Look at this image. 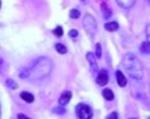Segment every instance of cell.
<instances>
[{
	"label": "cell",
	"mask_w": 150,
	"mask_h": 119,
	"mask_svg": "<svg viewBox=\"0 0 150 119\" xmlns=\"http://www.w3.org/2000/svg\"><path fill=\"white\" fill-rule=\"evenodd\" d=\"M53 69V63L52 60L47 58V56H42L38 58L30 68L28 69V78L32 79H43V78L48 77L51 74Z\"/></svg>",
	"instance_id": "1"
},
{
	"label": "cell",
	"mask_w": 150,
	"mask_h": 119,
	"mask_svg": "<svg viewBox=\"0 0 150 119\" xmlns=\"http://www.w3.org/2000/svg\"><path fill=\"white\" fill-rule=\"evenodd\" d=\"M122 68L132 79L141 80L143 79V67L140 60L132 53H126L122 58Z\"/></svg>",
	"instance_id": "2"
},
{
	"label": "cell",
	"mask_w": 150,
	"mask_h": 119,
	"mask_svg": "<svg viewBox=\"0 0 150 119\" xmlns=\"http://www.w3.org/2000/svg\"><path fill=\"white\" fill-rule=\"evenodd\" d=\"M76 116L78 119H92V109L90 105H87L85 103H80L76 105Z\"/></svg>",
	"instance_id": "3"
},
{
	"label": "cell",
	"mask_w": 150,
	"mask_h": 119,
	"mask_svg": "<svg viewBox=\"0 0 150 119\" xmlns=\"http://www.w3.org/2000/svg\"><path fill=\"white\" fill-rule=\"evenodd\" d=\"M83 28H85V30L88 35H95L96 30H97V23H96L95 18L91 14H86L85 18H83Z\"/></svg>",
	"instance_id": "4"
},
{
	"label": "cell",
	"mask_w": 150,
	"mask_h": 119,
	"mask_svg": "<svg viewBox=\"0 0 150 119\" xmlns=\"http://www.w3.org/2000/svg\"><path fill=\"white\" fill-rule=\"evenodd\" d=\"M96 81H97V84L101 85V87H103V85H106L107 83H109V74H107V72L105 70V69H102V70L97 74V77H96Z\"/></svg>",
	"instance_id": "5"
},
{
	"label": "cell",
	"mask_w": 150,
	"mask_h": 119,
	"mask_svg": "<svg viewBox=\"0 0 150 119\" xmlns=\"http://www.w3.org/2000/svg\"><path fill=\"white\" fill-rule=\"evenodd\" d=\"M71 98H72V93H71L69 90H66V92H63L61 94L59 99H58V103H59V105L64 106L71 102Z\"/></svg>",
	"instance_id": "6"
},
{
	"label": "cell",
	"mask_w": 150,
	"mask_h": 119,
	"mask_svg": "<svg viewBox=\"0 0 150 119\" xmlns=\"http://www.w3.org/2000/svg\"><path fill=\"white\" fill-rule=\"evenodd\" d=\"M86 58H87V61H88V64H90V67H91V70H92V73H97V59L95 58V55L92 54V53H87L86 54Z\"/></svg>",
	"instance_id": "7"
},
{
	"label": "cell",
	"mask_w": 150,
	"mask_h": 119,
	"mask_svg": "<svg viewBox=\"0 0 150 119\" xmlns=\"http://www.w3.org/2000/svg\"><path fill=\"white\" fill-rule=\"evenodd\" d=\"M115 78H116V81H117V84L120 85V87H126L127 80H126V78H125L124 73H122L121 70H116Z\"/></svg>",
	"instance_id": "8"
},
{
	"label": "cell",
	"mask_w": 150,
	"mask_h": 119,
	"mask_svg": "<svg viewBox=\"0 0 150 119\" xmlns=\"http://www.w3.org/2000/svg\"><path fill=\"white\" fill-rule=\"evenodd\" d=\"M135 1L136 0H116L117 5L124 8V9H131L135 5Z\"/></svg>",
	"instance_id": "9"
},
{
	"label": "cell",
	"mask_w": 150,
	"mask_h": 119,
	"mask_svg": "<svg viewBox=\"0 0 150 119\" xmlns=\"http://www.w3.org/2000/svg\"><path fill=\"white\" fill-rule=\"evenodd\" d=\"M101 11H102V16L105 19H110L111 18L112 11H111V9L109 8V5H107L106 3H101Z\"/></svg>",
	"instance_id": "10"
},
{
	"label": "cell",
	"mask_w": 150,
	"mask_h": 119,
	"mask_svg": "<svg viewBox=\"0 0 150 119\" xmlns=\"http://www.w3.org/2000/svg\"><path fill=\"white\" fill-rule=\"evenodd\" d=\"M20 98H22L24 102H27V103H33V102H34V95L29 92H22L20 93Z\"/></svg>",
	"instance_id": "11"
},
{
	"label": "cell",
	"mask_w": 150,
	"mask_h": 119,
	"mask_svg": "<svg viewBox=\"0 0 150 119\" xmlns=\"http://www.w3.org/2000/svg\"><path fill=\"white\" fill-rule=\"evenodd\" d=\"M105 29L107 31H116L119 30V24L116 22H110V23H106L105 24Z\"/></svg>",
	"instance_id": "12"
},
{
	"label": "cell",
	"mask_w": 150,
	"mask_h": 119,
	"mask_svg": "<svg viewBox=\"0 0 150 119\" xmlns=\"http://www.w3.org/2000/svg\"><path fill=\"white\" fill-rule=\"evenodd\" d=\"M102 95H103V98H105L106 100H112L115 98L114 92H112L111 89H109V88H106V89L102 90Z\"/></svg>",
	"instance_id": "13"
},
{
	"label": "cell",
	"mask_w": 150,
	"mask_h": 119,
	"mask_svg": "<svg viewBox=\"0 0 150 119\" xmlns=\"http://www.w3.org/2000/svg\"><path fill=\"white\" fill-rule=\"evenodd\" d=\"M140 51L144 53V54H150V43L144 42L140 45Z\"/></svg>",
	"instance_id": "14"
},
{
	"label": "cell",
	"mask_w": 150,
	"mask_h": 119,
	"mask_svg": "<svg viewBox=\"0 0 150 119\" xmlns=\"http://www.w3.org/2000/svg\"><path fill=\"white\" fill-rule=\"evenodd\" d=\"M54 48H56V50L59 53V54H66L68 50H67V47L66 45H63V44H61V43H57L56 45H54Z\"/></svg>",
	"instance_id": "15"
},
{
	"label": "cell",
	"mask_w": 150,
	"mask_h": 119,
	"mask_svg": "<svg viewBox=\"0 0 150 119\" xmlns=\"http://www.w3.org/2000/svg\"><path fill=\"white\" fill-rule=\"evenodd\" d=\"M6 87L10 88L11 90H15V89H18V84L13 79H6Z\"/></svg>",
	"instance_id": "16"
},
{
	"label": "cell",
	"mask_w": 150,
	"mask_h": 119,
	"mask_svg": "<svg viewBox=\"0 0 150 119\" xmlns=\"http://www.w3.org/2000/svg\"><path fill=\"white\" fill-rule=\"evenodd\" d=\"M69 16H71V19H78L81 16L80 10H78V9H72L69 11Z\"/></svg>",
	"instance_id": "17"
},
{
	"label": "cell",
	"mask_w": 150,
	"mask_h": 119,
	"mask_svg": "<svg viewBox=\"0 0 150 119\" xmlns=\"http://www.w3.org/2000/svg\"><path fill=\"white\" fill-rule=\"evenodd\" d=\"M53 34L56 36H58V38H61V36L63 35V29H62V26H57L56 29H53Z\"/></svg>",
	"instance_id": "18"
},
{
	"label": "cell",
	"mask_w": 150,
	"mask_h": 119,
	"mask_svg": "<svg viewBox=\"0 0 150 119\" xmlns=\"http://www.w3.org/2000/svg\"><path fill=\"white\" fill-rule=\"evenodd\" d=\"M101 55H102V48H101V44L97 43L96 44V58H101Z\"/></svg>",
	"instance_id": "19"
},
{
	"label": "cell",
	"mask_w": 150,
	"mask_h": 119,
	"mask_svg": "<svg viewBox=\"0 0 150 119\" xmlns=\"http://www.w3.org/2000/svg\"><path fill=\"white\" fill-rule=\"evenodd\" d=\"M53 112H54L56 114H64V113H66V109L61 105V106H57V108L53 109Z\"/></svg>",
	"instance_id": "20"
},
{
	"label": "cell",
	"mask_w": 150,
	"mask_h": 119,
	"mask_svg": "<svg viewBox=\"0 0 150 119\" xmlns=\"http://www.w3.org/2000/svg\"><path fill=\"white\" fill-rule=\"evenodd\" d=\"M68 35L71 36V38H77V36H78V31L74 30V29H72V30H69Z\"/></svg>",
	"instance_id": "21"
},
{
	"label": "cell",
	"mask_w": 150,
	"mask_h": 119,
	"mask_svg": "<svg viewBox=\"0 0 150 119\" xmlns=\"http://www.w3.org/2000/svg\"><path fill=\"white\" fill-rule=\"evenodd\" d=\"M107 119H119V114L116 113V112H112L111 114L107 116Z\"/></svg>",
	"instance_id": "22"
},
{
	"label": "cell",
	"mask_w": 150,
	"mask_h": 119,
	"mask_svg": "<svg viewBox=\"0 0 150 119\" xmlns=\"http://www.w3.org/2000/svg\"><path fill=\"white\" fill-rule=\"evenodd\" d=\"M145 34H146V38H148V43H150V24H148V25H146Z\"/></svg>",
	"instance_id": "23"
},
{
	"label": "cell",
	"mask_w": 150,
	"mask_h": 119,
	"mask_svg": "<svg viewBox=\"0 0 150 119\" xmlns=\"http://www.w3.org/2000/svg\"><path fill=\"white\" fill-rule=\"evenodd\" d=\"M18 119H30V118L27 117L25 114H18Z\"/></svg>",
	"instance_id": "24"
},
{
	"label": "cell",
	"mask_w": 150,
	"mask_h": 119,
	"mask_svg": "<svg viewBox=\"0 0 150 119\" xmlns=\"http://www.w3.org/2000/svg\"><path fill=\"white\" fill-rule=\"evenodd\" d=\"M0 117H1V105H0Z\"/></svg>",
	"instance_id": "25"
},
{
	"label": "cell",
	"mask_w": 150,
	"mask_h": 119,
	"mask_svg": "<svg viewBox=\"0 0 150 119\" xmlns=\"http://www.w3.org/2000/svg\"><path fill=\"white\" fill-rule=\"evenodd\" d=\"M81 1H83V3H85V1H86V0H81Z\"/></svg>",
	"instance_id": "26"
},
{
	"label": "cell",
	"mask_w": 150,
	"mask_h": 119,
	"mask_svg": "<svg viewBox=\"0 0 150 119\" xmlns=\"http://www.w3.org/2000/svg\"><path fill=\"white\" fill-rule=\"evenodd\" d=\"M0 8H1V1H0Z\"/></svg>",
	"instance_id": "27"
},
{
	"label": "cell",
	"mask_w": 150,
	"mask_h": 119,
	"mask_svg": "<svg viewBox=\"0 0 150 119\" xmlns=\"http://www.w3.org/2000/svg\"><path fill=\"white\" fill-rule=\"evenodd\" d=\"M130 119H135V118H130Z\"/></svg>",
	"instance_id": "28"
},
{
	"label": "cell",
	"mask_w": 150,
	"mask_h": 119,
	"mask_svg": "<svg viewBox=\"0 0 150 119\" xmlns=\"http://www.w3.org/2000/svg\"><path fill=\"white\" fill-rule=\"evenodd\" d=\"M148 119H150V117H149V118H148Z\"/></svg>",
	"instance_id": "29"
},
{
	"label": "cell",
	"mask_w": 150,
	"mask_h": 119,
	"mask_svg": "<svg viewBox=\"0 0 150 119\" xmlns=\"http://www.w3.org/2000/svg\"><path fill=\"white\" fill-rule=\"evenodd\" d=\"M149 1H150V0H149Z\"/></svg>",
	"instance_id": "30"
}]
</instances>
